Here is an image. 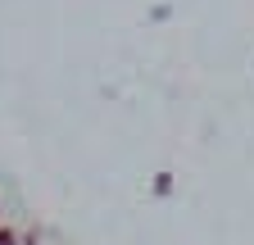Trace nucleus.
<instances>
[{
    "label": "nucleus",
    "instance_id": "1",
    "mask_svg": "<svg viewBox=\"0 0 254 245\" xmlns=\"http://www.w3.org/2000/svg\"><path fill=\"white\" fill-rule=\"evenodd\" d=\"M0 245H18V236H14L9 227H0Z\"/></svg>",
    "mask_w": 254,
    "mask_h": 245
}]
</instances>
